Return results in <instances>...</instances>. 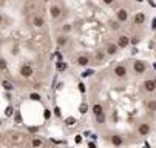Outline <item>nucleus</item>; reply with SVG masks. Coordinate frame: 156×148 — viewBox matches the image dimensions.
<instances>
[{"label":"nucleus","mask_w":156,"mask_h":148,"mask_svg":"<svg viewBox=\"0 0 156 148\" xmlns=\"http://www.w3.org/2000/svg\"><path fill=\"white\" fill-rule=\"evenodd\" d=\"M30 99H31V100H40L42 97H40V94H37V93H31V94H30Z\"/></svg>","instance_id":"a878e982"},{"label":"nucleus","mask_w":156,"mask_h":148,"mask_svg":"<svg viewBox=\"0 0 156 148\" xmlns=\"http://www.w3.org/2000/svg\"><path fill=\"white\" fill-rule=\"evenodd\" d=\"M147 110L150 113H154L156 111V99H148L147 100Z\"/></svg>","instance_id":"4468645a"},{"label":"nucleus","mask_w":156,"mask_h":148,"mask_svg":"<svg viewBox=\"0 0 156 148\" xmlns=\"http://www.w3.org/2000/svg\"><path fill=\"white\" fill-rule=\"evenodd\" d=\"M0 68H2V71H5V70H6V60H5V59H2V63H0Z\"/></svg>","instance_id":"cd10ccee"},{"label":"nucleus","mask_w":156,"mask_h":148,"mask_svg":"<svg viewBox=\"0 0 156 148\" xmlns=\"http://www.w3.org/2000/svg\"><path fill=\"white\" fill-rule=\"evenodd\" d=\"M88 63H90V57L88 56H79L76 59V65H79V67H87Z\"/></svg>","instance_id":"1a4fd4ad"},{"label":"nucleus","mask_w":156,"mask_h":148,"mask_svg":"<svg viewBox=\"0 0 156 148\" xmlns=\"http://www.w3.org/2000/svg\"><path fill=\"white\" fill-rule=\"evenodd\" d=\"M94 117H96V122H98V123H105V113H104V111L99 113V114H96Z\"/></svg>","instance_id":"6ab92c4d"},{"label":"nucleus","mask_w":156,"mask_h":148,"mask_svg":"<svg viewBox=\"0 0 156 148\" xmlns=\"http://www.w3.org/2000/svg\"><path fill=\"white\" fill-rule=\"evenodd\" d=\"M66 43H68V37L66 36H59L57 37V45L59 46H65Z\"/></svg>","instance_id":"dca6fc26"},{"label":"nucleus","mask_w":156,"mask_h":148,"mask_svg":"<svg viewBox=\"0 0 156 148\" xmlns=\"http://www.w3.org/2000/svg\"><path fill=\"white\" fill-rule=\"evenodd\" d=\"M118 43H108L107 45V54H110V56H115L116 53H118Z\"/></svg>","instance_id":"ddd939ff"},{"label":"nucleus","mask_w":156,"mask_h":148,"mask_svg":"<svg viewBox=\"0 0 156 148\" xmlns=\"http://www.w3.org/2000/svg\"><path fill=\"white\" fill-rule=\"evenodd\" d=\"M147 70V65L142 62V60H136V62H133V71H135L136 74H144Z\"/></svg>","instance_id":"f257e3e1"},{"label":"nucleus","mask_w":156,"mask_h":148,"mask_svg":"<svg viewBox=\"0 0 156 148\" xmlns=\"http://www.w3.org/2000/svg\"><path fill=\"white\" fill-rule=\"evenodd\" d=\"M102 2H104L105 5H113V2H115V0H102Z\"/></svg>","instance_id":"473e14b6"},{"label":"nucleus","mask_w":156,"mask_h":148,"mask_svg":"<svg viewBox=\"0 0 156 148\" xmlns=\"http://www.w3.org/2000/svg\"><path fill=\"white\" fill-rule=\"evenodd\" d=\"M116 17H118V20H119L121 23L127 22V19H128V12H127V9H124V8L118 9V12H116Z\"/></svg>","instance_id":"423d86ee"},{"label":"nucleus","mask_w":156,"mask_h":148,"mask_svg":"<svg viewBox=\"0 0 156 148\" xmlns=\"http://www.w3.org/2000/svg\"><path fill=\"white\" fill-rule=\"evenodd\" d=\"M144 90H145L147 93H153V91H156V80H153V79H147V80L144 82Z\"/></svg>","instance_id":"39448f33"},{"label":"nucleus","mask_w":156,"mask_h":148,"mask_svg":"<svg viewBox=\"0 0 156 148\" xmlns=\"http://www.w3.org/2000/svg\"><path fill=\"white\" fill-rule=\"evenodd\" d=\"M91 74H93V71L88 70V71H83V73H82V77H88V76H91Z\"/></svg>","instance_id":"c85d7f7f"},{"label":"nucleus","mask_w":156,"mask_h":148,"mask_svg":"<svg viewBox=\"0 0 156 148\" xmlns=\"http://www.w3.org/2000/svg\"><path fill=\"white\" fill-rule=\"evenodd\" d=\"M65 122H66V125H68V126H73L74 123H77L74 117H66V120H65Z\"/></svg>","instance_id":"4be33fe9"},{"label":"nucleus","mask_w":156,"mask_h":148,"mask_svg":"<svg viewBox=\"0 0 156 148\" xmlns=\"http://www.w3.org/2000/svg\"><path fill=\"white\" fill-rule=\"evenodd\" d=\"M113 74H115L118 79H124V77L127 76V67H125V65H118V67H115Z\"/></svg>","instance_id":"20e7f679"},{"label":"nucleus","mask_w":156,"mask_h":148,"mask_svg":"<svg viewBox=\"0 0 156 148\" xmlns=\"http://www.w3.org/2000/svg\"><path fill=\"white\" fill-rule=\"evenodd\" d=\"M43 116H45V119H50V116H51L50 110H45V113H43Z\"/></svg>","instance_id":"2f4dec72"},{"label":"nucleus","mask_w":156,"mask_h":148,"mask_svg":"<svg viewBox=\"0 0 156 148\" xmlns=\"http://www.w3.org/2000/svg\"><path fill=\"white\" fill-rule=\"evenodd\" d=\"M56 68H57V71H65L66 70V63L65 62H57L56 63Z\"/></svg>","instance_id":"412c9836"},{"label":"nucleus","mask_w":156,"mask_h":148,"mask_svg":"<svg viewBox=\"0 0 156 148\" xmlns=\"http://www.w3.org/2000/svg\"><path fill=\"white\" fill-rule=\"evenodd\" d=\"M2 87H3L5 91H12V90H14V85H12L9 80H3V82H2Z\"/></svg>","instance_id":"2eb2a0df"},{"label":"nucleus","mask_w":156,"mask_h":148,"mask_svg":"<svg viewBox=\"0 0 156 148\" xmlns=\"http://www.w3.org/2000/svg\"><path fill=\"white\" fill-rule=\"evenodd\" d=\"M31 145H33V148H40V146L43 145V140H42L40 137H34L33 142H31Z\"/></svg>","instance_id":"f3484780"},{"label":"nucleus","mask_w":156,"mask_h":148,"mask_svg":"<svg viewBox=\"0 0 156 148\" xmlns=\"http://www.w3.org/2000/svg\"><path fill=\"white\" fill-rule=\"evenodd\" d=\"M104 60V53H96V62L101 63Z\"/></svg>","instance_id":"bb28decb"},{"label":"nucleus","mask_w":156,"mask_h":148,"mask_svg":"<svg viewBox=\"0 0 156 148\" xmlns=\"http://www.w3.org/2000/svg\"><path fill=\"white\" fill-rule=\"evenodd\" d=\"M33 25H34L36 28H42L43 25H45V20H43L42 15H36V17L33 19Z\"/></svg>","instance_id":"f8f14e48"},{"label":"nucleus","mask_w":156,"mask_h":148,"mask_svg":"<svg viewBox=\"0 0 156 148\" xmlns=\"http://www.w3.org/2000/svg\"><path fill=\"white\" fill-rule=\"evenodd\" d=\"M133 22H135V25H144V22H145L144 12H136L135 17H133Z\"/></svg>","instance_id":"9d476101"},{"label":"nucleus","mask_w":156,"mask_h":148,"mask_svg":"<svg viewBox=\"0 0 156 148\" xmlns=\"http://www.w3.org/2000/svg\"><path fill=\"white\" fill-rule=\"evenodd\" d=\"M74 142H76V143H80V142H82V137H80V136H76V137H74Z\"/></svg>","instance_id":"72a5a7b5"},{"label":"nucleus","mask_w":156,"mask_h":148,"mask_svg":"<svg viewBox=\"0 0 156 148\" xmlns=\"http://www.w3.org/2000/svg\"><path fill=\"white\" fill-rule=\"evenodd\" d=\"M88 148H96V145H94V142H90V143H88Z\"/></svg>","instance_id":"c9c22d12"},{"label":"nucleus","mask_w":156,"mask_h":148,"mask_svg":"<svg viewBox=\"0 0 156 148\" xmlns=\"http://www.w3.org/2000/svg\"><path fill=\"white\" fill-rule=\"evenodd\" d=\"M54 114H56L57 117H60V108H59V107H56V108H54Z\"/></svg>","instance_id":"7c9ffc66"},{"label":"nucleus","mask_w":156,"mask_h":148,"mask_svg":"<svg viewBox=\"0 0 156 148\" xmlns=\"http://www.w3.org/2000/svg\"><path fill=\"white\" fill-rule=\"evenodd\" d=\"M150 131H151L150 123H145V122L139 123V126H138V134H139V136H148Z\"/></svg>","instance_id":"7ed1b4c3"},{"label":"nucleus","mask_w":156,"mask_h":148,"mask_svg":"<svg viewBox=\"0 0 156 148\" xmlns=\"http://www.w3.org/2000/svg\"><path fill=\"white\" fill-rule=\"evenodd\" d=\"M91 110H93V114H94V116L104 111V110H102V107H101V105H99V103H94V105H93V108H91Z\"/></svg>","instance_id":"aec40b11"},{"label":"nucleus","mask_w":156,"mask_h":148,"mask_svg":"<svg viewBox=\"0 0 156 148\" xmlns=\"http://www.w3.org/2000/svg\"><path fill=\"white\" fill-rule=\"evenodd\" d=\"M79 111H80V114H85V113L88 111V105H87V103H82L80 108H79Z\"/></svg>","instance_id":"393cba45"},{"label":"nucleus","mask_w":156,"mask_h":148,"mask_svg":"<svg viewBox=\"0 0 156 148\" xmlns=\"http://www.w3.org/2000/svg\"><path fill=\"white\" fill-rule=\"evenodd\" d=\"M14 114V110H12V107H6V110H5V116L6 117H11Z\"/></svg>","instance_id":"5701e85b"},{"label":"nucleus","mask_w":156,"mask_h":148,"mask_svg":"<svg viewBox=\"0 0 156 148\" xmlns=\"http://www.w3.org/2000/svg\"><path fill=\"white\" fill-rule=\"evenodd\" d=\"M79 91H80V93H85V91H87V88H85L83 83H79Z\"/></svg>","instance_id":"c756f323"},{"label":"nucleus","mask_w":156,"mask_h":148,"mask_svg":"<svg viewBox=\"0 0 156 148\" xmlns=\"http://www.w3.org/2000/svg\"><path fill=\"white\" fill-rule=\"evenodd\" d=\"M22 139H23V137H22V134H20V133H14V134L11 136V140H12L14 143H19V142H22Z\"/></svg>","instance_id":"a211bd4d"},{"label":"nucleus","mask_w":156,"mask_h":148,"mask_svg":"<svg viewBox=\"0 0 156 148\" xmlns=\"http://www.w3.org/2000/svg\"><path fill=\"white\" fill-rule=\"evenodd\" d=\"M20 76L22 77H27V79H30L33 74H34V70H33V67L31 65H27V63H25V65H22L20 67Z\"/></svg>","instance_id":"f03ea898"},{"label":"nucleus","mask_w":156,"mask_h":148,"mask_svg":"<svg viewBox=\"0 0 156 148\" xmlns=\"http://www.w3.org/2000/svg\"><path fill=\"white\" fill-rule=\"evenodd\" d=\"M62 29H63V31H70V29H71V26H70V25H65Z\"/></svg>","instance_id":"f704fd0d"},{"label":"nucleus","mask_w":156,"mask_h":148,"mask_svg":"<svg viewBox=\"0 0 156 148\" xmlns=\"http://www.w3.org/2000/svg\"><path fill=\"white\" fill-rule=\"evenodd\" d=\"M138 2H144V0H138Z\"/></svg>","instance_id":"4c0bfd02"},{"label":"nucleus","mask_w":156,"mask_h":148,"mask_svg":"<svg viewBox=\"0 0 156 148\" xmlns=\"http://www.w3.org/2000/svg\"><path fill=\"white\" fill-rule=\"evenodd\" d=\"M128 43H130V39L127 36H119L118 37V46L119 48H127Z\"/></svg>","instance_id":"6e6552de"},{"label":"nucleus","mask_w":156,"mask_h":148,"mask_svg":"<svg viewBox=\"0 0 156 148\" xmlns=\"http://www.w3.org/2000/svg\"><path fill=\"white\" fill-rule=\"evenodd\" d=\"M110 142L113 143L115 146H121L122 143H124V139H122V136H119V134H113L110 137Z\"/></svg>","instance_id":"9b49d317"},{"label":"nucleus","mask_w":156,"mask_h":148,"mask_svg":"<svg viewBox=\"0 0 156 148\" xmlns=\"http://www.w3.org/2000/svg\"><path fill=\"white\" fill-rule=\"evenodd\" d=\"M119 28H121V22H119V20L111 22V29H119Z\"/></svg>","instance_id":"b1692460"},{"label":"nucleus","mask_w":156,"mask_h":148,"mask_svg":"<svg viewBox=\"0 0 156 148\" xmlns=\"http://www.w3.org/2000/svg\"><path fill=\"white\" fill-rule=\"evenodd\" d=\"M151 28H153V29H156V19L153 20V25H151Z\"/></svg>","instance_id":"e433bc0d"},{"label":"nucleus","mask_w":156,"mask_h":148,"mask_svg":"<svg viewBox=\"0 0 156 148\" xmlns=\"http://www.w3.org/2000/svg\"><path fill=\"white\" fill-rule=\"evenodd\" d=\"M50 14H51V17H53V19H59V17H60V14H62L60 6H57V5H51V8H50Z\"/></svg>","instance_id":"0eeeda50"}]
</instances>
